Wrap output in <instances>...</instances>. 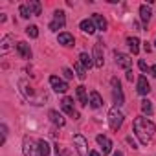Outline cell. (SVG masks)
Listing matches in <instances>:
<instances>
[{
	"instance_id": "d6a6232c",
	"label": "cell",
	"mask_w": 156,
	"mask_h": 156,
	"mask_svg": "<svg viewBox=\"0 0 156 156\" xmlns=\"http://www.w3.org/2000/svg\"><path fill=\"white\" fill-rule=\"evenodd\" d=\"M62 73H64L66 79H72V77H73V73H72V70H70V68H62Z\"/></svg>"
},
{
	"instance_id": "8d00e7d4",
	"label": "cell",
	"mask_w": 156,
	"mask_h": 156,
	"mask_svg": "<svg viewBox=\"0 0 156 156\" xmlns=\"http://www.w3.org/2000/svg\"><path fill=\"white\" fill-rule=\"evenodd\" d=\"M151 73L154 75V79H156V64H154V66H151Z\"/></svg>"
},
{
	"instance_id": "30bf717a",
	"label": "cell",
	"mask_w": 156,
	"mask_h": 156,
	"mask_svg": "<svg viewBox=\"0 0 156 156\" xmlns=\"http://www.w3.org/2000/svg\"><path fill=\"white\" fill-rule=\"evenodd\" d=\"M61 108H62L68 116H73V119L79 118V114L73 110V99H72V98H64V99L61 101Z\"/></svg>"
},
{
	"instance_id": "f35d334b",
	"label": "cell",
	"mask_w": 156,
	"mask_h": 156,
	"mask_svg": "<svg viewBox=\"0 0 156 156\" xmlns=\"http://www.w3.org/2000/svg\"><path fill=\"white\" fill-rule=\"evenodd\" d=\"M112 156H123V152H121V151H118V152H114Z\"/></svg>"
},
{
	"instance_id": "9c48e42d",
	"label": "cell",
	"mask_w": 156,
	"mask_h": 156,
	"mask_svg": "<svg viewBox=\"0 0 156 156\" xmlns=\"http://www.w3.org/2000/svg\"><path fill=\"white\" fill-rule=\"evenodd\" d=\"M114 57H116V64H118L119 68H123V70H130V66H132V59H130L127 53L116 51V53H114Z\"/></svg>"
},
{
	"instance_id": "8992f818",
	"label": "cell",
	"mask_w": 156,
	"mask_h": 156,
	"mask_svg": "<svg viewBox=\"0 0 156 156\" xmlns=\"http://www.w3.org/2000/svg\"><path fill=\"white\" fill-rule=\"evenodd\" d=\"M64 24H66L64 11H55V13H53V20L50 22V30H51V31H57V30L64 28Z\"/></svg>"
},
{
	"instance_id": "83f0119b",
	"label": "cell",
	"mask_w": 156,
	"mask_h": 156,
	"mask_svg": "<svg viewBox=\"0 0 156 156\" xmlns=\"http://www.w3.org/2000/svg\"><path fill=\"white\" fill-rule=\"evenodd\" d=\"M141 112L147 114V116L152 114V103H151L149 99H143V101H141Z\"/></svg>"
},
{
	"instance_id": "e575fe53",
	"label": "cell",
	"mask_w": 156,
	"mask_h": 156,
	"mask_svg": "<svg viewBox=\"0 0 156 156\" xmlns=\"http://www.w3.org/2000/svg\"><path fill=\"white\" fill-rule=\"evenodd\" d=\"M127 79H129V81H132V79H134V73H132V70H127Z\"/></svg>"
},
{
	"instance_id": "6da1fadb",
	"label": "cell",
	"mask_w": 156,
	"mask_h": 156,
	"mask_svg": "<svg viewBox=\"0 0 156 156\" xmlns=\"http://www.w3.org/2000/svg\"><path fill=\"white\" fill-rule=\"evenodd\" d=\"M132 127H134V132H136L138 140H140L143 145H147V143L152 140L154 132H156L154 123H152V121H149V119H147V118H143V116L136 118V119H134V123H132Z\"/></svg>"
},
{
	"instance_id": "1f68e13d",
	"label": "cell",
	"mask_w": 156,
	"mask_h": 156,
	"mask_svg": "<svg viewBox=\"0 0 156 156\" xmlns=\"http://www.w3.org/2000/svg\"><path fill=\"white\" fill-rule=\"evenodd\" d=\"M138 66H140V70H141V72H151V68L147 66V62H145V61H140V62H138Z\"/></svg>"
},
{
	"instance_id": "cb8c5ba5",
	"label": "cell",
	"mask_w": 156,
	"mask_h": 156,
	"mask_svg": "<svg viewBox=\"0 0 156 156\" xmlns=\"http://www.w3.org/2000/svg\"><path fill=\"white\" fill-rule=\"evenodd\" d=\"M79 59H81V61H79V62H81V64H83V66H85V68H90V66H92V64H94V61H92V59H94V57H92V55H88V53H87V51H83V53H81V55H79Z\"/></svg>"
},
{
	"instance_id": "277c9868",
	"label": "cell",
	"mask_w": 156,
	"mask_h": 156,
	"mask_svg": "<svg viewBox=\"0 0 156 156\" xmlns=\"http://www.w3.org/2000/svg\"><path fill=\"white\" fill-rule=\"evenodd\" d=\"M22 152H24V156H39V147L30 136H26L22 141Z\"/></svg>"
},
{
	"instance_id": "ab89813d",
	"label": "cell",
	"mask_w": 156,
	"mask_h": 156,
	"mask_svg": "<svg viewBox=\"0 0 156 156\" xmlns=\"http://www.w3.org/2000/svg\"><path fill=\"white\" fill-rule=\"evenodd\" d=\"M154 46H156V42H154Z\"/></svg>"
},
{
	"instance_id": "8fae6325",
	"label": "cell",
	"mask_w": 156,
	"mask_h": 156,
	"mask_svg": "<svg viewBox=\"0 0 156 156\" xmlns=\"http://www.w3.org/2000/svg\"><path fill=\"white\" fill-rule=\"evenodd\" d=\"M138 94L140 96H147L149 92H151V85H149V81H147V77L145 75H140V79H138Z\"/></svg>"
},
{
	"instance_id": "7a4b0ae2",
	"label": "cell",
	"mask_w": 156,
	"mask_h": 156,
	"mask_svg": "<svg viewBox=\"0 0 156 156\" xmlns=\"http://www.w3.org/2000/svg\"><path fill=\"white\" fill-rule=\"evenodd\" d=\"M123 114H121V110L118 108V107H112L110 110H108V125H110V129L112 130H118L121 125H123Z\"/></svg>"
},
{
	"instance_id": "e0dca14e",
	"label": "cell",
	"mask_w": 156,
	"mask_h": 156,
	"mask_svg": "<svg viewBox=\"0 0 156 156\" xmlns=\"http://www.w3.org/2000/svg\"><path fill=\"white\" fill-rule=\"evenodd\" d=\"M26 6H28L30 13H31V15H35V17H37V15H41V11H42V6H41L39 0H30Z\"/></svg>"
},
{
	"instance_id": "9a60e30c",
	"label": "cell",
	"mask_w": 156,
	"mask_h": 156,
	"mask_svg": "<svg viewBox=\"0 0 156 156\" xmlns=\"http://www.w3.org/2000/svg\"><path fill=\"white\" fill-rule=\"evenodd\" d=\"M48 116H50V119H51V123H53L55 127H62V125H64V118H62L61 112H57V110H50Z\"/></svg>"
},
{
	"instance_id": "74e56055",
	"label": "cell",
	"mask_w": 156,
	"mask_h": 156,
	"mask_svg": "<svg viewBox=\"0 0 156 156\" xmlns=\"http://www.w3.org/2000/svg\"><path fill=\"white\" fill-rule=\"evenodd\" d=\"M88 156H101V154H99L98 151H90V154H88Z\"/></svg>"
},
{
	"instance_id": "52a82bcc",
	"label": "cell",
	"mask_w": 156,
	"mask_h": 156,
	"mask_svg": "<svg viewBox=\"0 0 156 156\" xmlns=\"http://www.w3.org/2000/svg\"><path fill=\"white\" fill-rule=\"evenodd\" d=\"M50 85H51V88H53L57 94H64V92L68 90V83H64L61 77H57V75H51V77H50Z\"/></svg>"
},
{
	"instance_id": "2e32d148",
	"label": "cell",
	"mask_w": 156,
	"mask_h": 156,
	"mask_svg": "<svg viewBox=\"0 0 156 156\" xmlns=\"http://www.w3.org/2000/svg\"><path fill=\"white\" fill-rule=\"evenodd\" d=\"M79 28L85 31V33H88V35H92L98 28H96V24H94V20H88V19H85V20H81V24H79Z\"/></svg>"
},
{
	"instance_id": "44dd1931",
	"label": "cell",
	"mask_w": 156,
	"mask_h": 156,
	"mask_svg": "<svg viewBox=\"0 0 156 156\" xmlns=\"http://www.w3.org/2000/svg\"><path fill=\"white\" fill-rule=\"evenodd\" d=\"M92 20H94V24H96V28L98 30H107V20H105V17L103 15H99V13H94V17H92Z\"/></svg>"
},
{
	"instance_id": "d6986e66",
	"label": "cell",
	"mask_w": 156,
	"mask_h": 156,
	"mask_svg": "<svg viewBox=\"0 0 156 156\" xmlns=\"http://www.w3.org/2000/svg\"><path fill=\"white\" fill-rule=\"evenodd\" d=\"M101 105H103V99H101L99 92L92 90V92H90V107H92V108H99Z\"/></svg>"
},
{
	"instance_id": "4316f807",
	"label": "cell",
	"mask_w": 156,
	"mask_h": 156,
	"mask_svg": "<svg viewBox=\"0 0 156 156\" xmlns=\"http://www.w3.org/2000/svg\"><path fill=\"white\" fill-rule=\"evenodd\" d=\"M19 85H20V88H22V94H24L26 98H31V96H33V88H31V87H30L26 81H20Z\"/></svg>"
},
{
	"instance_id": "484cf974",
	"label": "cell",
	"mask_w": 156,
	"mask_h": 156,
	"mask_svg": "<svg viewBox=\"0 0 156 156\" xmlns=\"http://www.w3.org/2000/svg\"><path fill=\"white\" fill-rule=\"evenodd\" d=\"M140 17H141V20L147 24V22L151 20V9H149L147 6H141V8H140Z\"/></svg>"
},
{
	"instance_id": "ba28073f",
	"label": "cell",
	"mask_w": 156,
	"mask_h": 156,
	"mask_svg": "<svg viewBox=\"0 0 156 156\" xmlns=\"http://www.w3.org/2000/svg\"><path fill=\"white\" fill-rule=\"evenodd\" d=\"M94 64L98 66V68H103L105 66V55H103V46H101V42H96L94 44Z\"/></svg>"
},
{
	"instance_id": "d4e9b609",
	"label": "cell",
	"mask_w": 156,
	"mask_h": 156,
	"mask_svg": "<svg viewBox=\"0 0 156 156\" xmlns=\"http://www.w3.org/2000/svg\"><path fill=\"white\" fill-rule=\"evenodd\" d=\"M73 68H75V75L79 77V79H85V77H87V68H85L81 62H75Z\"/></svg>"
},
{
	"instance_id": "5bb4252c",
	"label": "cell",
	"mask_w": 156,
	"mask_h": 156,
	"mask_svg": "<svg viewBox=\"0 0 156 156\" xmlns=\"http://www.w3.org/2000/svg\"><path fill=\"white\" fill-rule=\"evenodd\" d=\"M17 51L22 59H31V50H30V44L28 42H19L17 44Z\"/></svg>"
},
{
	"instance_id": "4dcf8cb0",
	"label": "cell",
	"mask_w": 156,
	"mask_h": 156,
	"mask_svg": "<svg viewBox=\"0 0 156 156\" xmlns=\"http://www.w3.org/2000/svg\"><path fill=\"white\" fill-rule=\"evenodd\" d=\"M0 130H2V140H0V145H4L6 143V138H8V125L2 123V125H0Z\"/></svg>"
},
{
	"instance_id": "3957f363",
	"label": "cell",
	"mask_w": 156,
	"mask_h": 156,
	"mask_svg": "<svg viewBox=\"0 0 156 156\" xmlns=\"http://www.w3.org/2000/svg\"><path fill=\"white\" fill-rule=\"evenodd\" d=\"M73 147L77 149L79 156H88V140L83 136V134H75L73 136Z\"/></svg>"
},
{
	"instance_id": "4fadbf2b",
	"label": "cell",
	"mask_w": 156,
	"mask_h": 156,
	"mask_svg": "<svg viewBox=\"0 0 156 156\" xmlns=\"http://www.w3.org/2000/svg\"><path fill=\"white\" fill-rule=\"evenodd\" d=\"M96 140H98V143L101 145V149H103V154H108V152L112 151V141H110V140H108L105 134H99Z\"/></svg>"
},
{
	"instance_id": "ffe728a7",
	"label": "cell",
	"mask_w": 156,
	"mask_h": 156,
	"mask_svg": "<svg viewBox=\"0 0 156 156\" xmlns=\"http://www.w3.org/2000/svg\"><path fill=\"white\" fill-rule=\"evenodd\" d=\"M37 147H39V156H50V143L46 140H39L37 141Z\"/></svg>"
},
{
	"instance_id": "603a6c76",
	"label": "cell",
	"mask_w": 156,
	"mask_h": 156,
	"mask_svg": "<svg viewBox=\"0 0 156 156\" xmlns=\"http://www.w3.org/2000/svg\"><path fill=\"white\" fill-rule=\"evenodd\" d=\"M127 44H129V48L132 50L134 55L140 51V39H138V37H129V39H127Z\"/></svg>"
},
{
	"instance_id": "ac0fdd59",
	"label": "cell",
	"mask_w": 156,
	"mask_h": 156,
	"mask_svg": "<svg viewBox=\"0 0 156 156\" xmlns=\"http://www.w3.org/2000/svg\"><path fill=\"white\" fill-rule=\"evenodd\" d=\"M57 41H59V44H62V46H73V37L70 35V33H59L57 35Z\"/></svg>"
},
{
	"instance_id": "836d02e7",
	"label": "cell",
	"mask_w": 156,
	"mask_h": 156,
	"mask_svg": "<svg viewBox=\"0 0 156 156\" xmlns=\"http://www.w3.org/2000/svg\"><path fill=\"white\" fill-rule=\"evenodd\" d=\"M127 141H129V143H130V147H132V149H138V145H136V141H134V140H132V138H130V136H129V138H127Z\"/></svg>"
},
{
	"instance_id": "5b68a950",
	"label": "cell",
	"mask_w": 156,
	"mask_h": 156,
	"mask_svg": "<svg viewBox=\"0 0 156 156\" xmlns=\"http://www.w3.org/2000/svg\"><path fill=\"white\" fill-rule=\"evenodd\" d=\"M112 98H114V103L116 107H121L125 103V98H123V90H121V85L118 79H112Z\"/></svg>"
},
{
	"instance_id": "f1b7e54d",
	"label": "cell",
	"mask_w": 156,
	"mask_h": 156,
	"mask_svg": "<svg viewBox=\"0 0 156 156\" xmlns=\"http://www.w3.org/2000/svg\"><path fill=\"white\" fill-rule=\"evenodd\" d=\"M26 33H28L31 39H37V37H39V28L31 24V26H28V28H26Z\"/></svg>"
},
{
	"instance_id": "d590c367",
	"label": "cell",
	"mask_w": 156,
	"mask_h": 156,
	"mask_svg": "<svg viewBox=\"0 0 156 156\" xmlns=\"http://www.w3.org/2000/svg\"><path fill=\"white\" fill-rule=\"evenodd\" d=\"M57 156H70V152H68V151H62V149H61V152H59Z\"/></svg>"
},
{
	"instance_id": "7402d4cb",
	"label": "cell",
	"mask_w": 156,
	"mask_h": 156,
	"mask_svg": "<svg viewBox=\"0 0 156 156\" xmlns=\"http://www.w3.org/2000/svg\"><path fill=\"white\" fill-rule=\"evenodd\" d=\"M77 99H79V103L83 105V107H87L88 105V98H87V88L81 85V87H77Z\"/></svg>"
},
{
	"instance_id": "f546056e",
	"label": "cell",
	"mask_w": 156,
	"mask_h": 156,
	"mask_svg": "<svg viewBox=\"0 0 156 156\" xmlns=\"http://www.w3.org/2000/svg\"><path fill=\"white\" fill-rule=\"evenodd\" d=\"M19 13H20V17H22V19H30V17H31V13H30V9H28V6H26V4H22V6L19 8Z\"/></svg>"
},
{
	"instance_id": "7c38bea8",
	"label": "cell",
	"mask_w": 156,
	"mask_h": 156,
	"mask_svg": "<svg viewBox=\"0 0 156 156\" xmlns=\"http://www.w3.org/2000/svg\"><path fill=\"white\" fill-rule=\"evenodd\" d=\"M13 46V35H4L0 41V55H6Z\"/></svg>"
}]
</instances>
